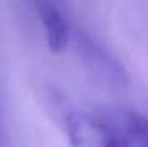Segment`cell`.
I'll use <instances>...</instances> for the list:
<instances>
[{
  "instance_id": "2",
  "label": "cell",
  "mask_w": 148,
  "mask_h": 147,
  "mask_svg": "<svg viewBox=\"0 0 148 147\" xmlns=\"http://www.w3.org/2000/svg\"><path fill=\"white\" fill-rule=\"evenodd\" d=\"M115 121L121 128L127 147H148L147 117L134 111H125L115 117Z\"/></svg>"
},
{
  "instance_id": "1",
  "label": "cell",
  "mask_w": 148,
  "mask_h": 147,
  "mask_svg": "<svg viewBox=\"0 0 148 147\" xmlns=\"http://www.w3.org/2000/svg\"><path fill=\"white\" fill-rule=\"evenodd\" d=\"M36 6L48 46L53 53H62L68 48L71 39V30L65 16L50 0H38Z\"/></svg>"
}]
</instances>
